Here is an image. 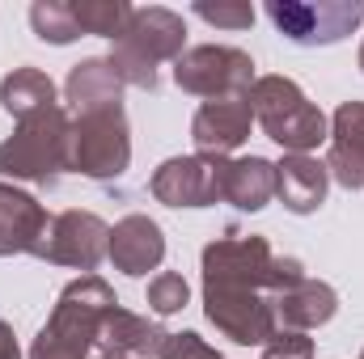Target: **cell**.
Listing matches in <instances>:
<instances>
[{
	"instance_id": "2",
	"label": "cell",
	"mask_w": 364,
	"mask_h": 359,
	"mask_svg": "<svg viewBox=\"0 0 364 359\" xmlns=\"http://www.w3.org/2000/svg\"><path fill=\"white\" fill-rule=\"evenodd\" d=\"M114 304L119 300H114L106 279H97V275L73 279L60 292V300L51 309V321L38 330V338L30 347V359H85L93 351V343H97V334H102L106 313Z\"/></svg>"
},
{
	"instance_id": "1",
	"label": "cell",
	"mask_w": 364,
	"mask_h": 359,
	"mask_svg": "<svg viewBox=\"0 0 364 359\" xmlns=\"http://www.w3.org/2000/svg\"><path fill=\"white\" fill-rule=\"evenodd\" d=\"M301 263L279 258L267 237L229 233L203 250V313L208 321L242 343H267L275 334V296L301 283Z\"/></svg>"
},
{
	"instance_id": "17",
	"label": "cell",
	"mask_w": 364,
	"mask_h": 359,
	"mask_svg": "<svg viewBox=\"0 0 364 359\" xmlns=\"http://www.w3.org/2000/svg\"><path fill=\"white\" fill-rule=\"evenodd\" d=\"M275 194V165L263 157H220V199L242 207V211H259L267 207Z\"/></svg>"
},
{
	"instance_id": "16",
	"label": "cell",
	"mask_w": 364,
	"mask_h": 359,
	"mask_svg": "<svg viewBox=\"0 0 364 359\" xmlns=\"http://www.w3.org/2000/svg\"><path fill=\"white\" fill-rule=\"evenodd\" d=\"M166 338H170V334H166L157 321H149V317H140V313H127V309H119V304L106 313L102 334H97L102 351L127 355V359H157L161 347H166Z\"/></svg>"
},
{
	"instance_id": "10",
	"label": "cell",
	"mask_w": 364,
	"mask_h": 359,
	"mask_svg": "<svg viewBox=\"0 0 364 359\" xmlns=\"http://www.w3.org/2000/svg\"><path fill=\"white\" fill-rule=\"evenodd\" d=\"M149 190L166 207H212L220 203V157H170Z\"/></svg>"
},
{
	"instance_id": "23",
	"label": "cell",
	"mask_w": 364,
	"mask_h": 359,
	"mask_svg": "<svg viewBox=\"0 0 364 359\" xmlns=\"http://www.w3.org/2000/svg\"><path fill=\"white\" fill-rule=\"evenodd\" d=\"M186 296H191V287H186V279H182L178 270H161V275L149 279V309L161 313V317L186 309Z\"/></svg>"
},
{
	"instance_id": "11",
	"label": "cell",
	"mask_w": 364,
	"mask_h": 359,
	"mask_svg": "<svg viewBox=\"0 0 364 359\" xmlns=\"http://www.w3.org/2000/svg\"><path fill=\"white\" fill-rule=\"evenodd\" d=\"M255 123V110L246 97H216L203 101L191 118V140L199 148V157H229L233 148L246 144Z\"/></svg>"
},
{
	"instance_id": "18",
	"label": "cell",
	"mask_w": 364,
	"mask_h": 359,
	"mask_svg": "<svg viewBox=\"0 0 364 359\" xmlns=\"http://www.w3.org/2000/svg\"><path fill=\"white\" fill-rule=\"evenodd\" d=\"M335 309H339V296L322 279H301V283H292L288 292L275 296V321L288 326V330H301V334L314 330V326H326L335 317Z\"/></svg>"
},
{
	"instance_id": "20",
	"label": "cell",
	"mask_w": 364,
	"mask_h": 359,
	"mask_svg": "<svg viewBox=\"0 0 364 359\" xmlns=\"http://www.w3.org/2000/svg\"><path fill=\"white\" fill-rule=\"evenodd\" d=\"M0 106H4L13 118H30V114L51 110V106H60V101H55V85H51L47 72H38V68H13V72L0 81Z\"/></svg>"
},
{
	"instance_id": "26",
	"label": "cell",
	"mask_w": 364,
	"mask_h": 359,
	"mask_svg": "<svg viewBox=\"0 0 364 359\" xmlns=\"http://www.w3.org/2000/svg\"><path fill=\"white\" fill-rule=\"evenodd\" d=\"M157 359H225V355H220L216 347H208L199 334H191V330H186V334H170Z\"/></svg>"
},
{
	"instance_id": "30",
	"label": "cell",
	"mask_w": 364,
	"mask_h": 359,
	"mask_svg": "<svg viewBox=\"0 0 364 359\" xmlns=\"http://www.w3.org/2000/svg\"><path fill=\"white\" fill-rule=\"evenodd\" d=\"M360 359H364V351H360Z\"/></svg>"
},
{
	"instance_id": "7",
	"label": "cell",
	"mask_w": 364,
	"mask_h": 359,
	"mask_svg": "<svg viewBox=\"0 0 364 359\" xmlns=\"http://www.w3.org/2000/svg\"><path fill=\"white\" fill-rule=\"evenodd\" d=\"M174 81L178 89L195 97H250L255 89V60L237 47H191L174 60Z\"/></svg>"
},
{
	"instance_id": "8",
	"label": "cell",
	"mask_w": 364,
	"mask_h": 359,
	"mask_svg": "<svg viewBox=\"0 0 364 359\" xmlns=\"http://www.w3.org/2000/svg\"><path fill=\"white\" fill-rule=\"evenodd\" d=\"M267 17L275 30L296 43V47H326L348 38L364 21L360 0H318V4H296V0H267Z\"/></svg>"
},
{
	"instance_id": "22",
	"label": "cell",
	"mask_w": 364,
	"mask_h": 359,
	"mask_svg": "<svg viewBox=\"0 0 364 359\" xmlns=\"http://www.w3.org/2000/svg\"><path fill=\"white\" fill-rule=\"evenodd\" d=\"M30 26H34V34L43 43H55V47L81 38V26L73 17V4H64V0H34L30 4Z\"/></svg>"
},
{
	"instance_id": "25",
	"label": "cell",
	"mask_w": 364,
	"mask_h": 359,
	"mask_svg": "<svg viewBox=\"0 0 364 359\" xmlns=\"http://www.w3.org/2000/svg\"><path fill=\"white\" fill-rule=\"evenodd\" d=\"M263 359H314V343L301 330H275L263 343Z\"/></svg>"
},
{
	"instance_id": "29",
	"label": "cell",
	"mask_w": 364,
	"mask_h": 359,
	"mask_svg": "<svg viewBox=\"0 0 364 359\" xmlns=\"http://www.w3.org/2000/svg\"><path fill=\"white\" fill-rule=\"evenodd\" d=\"M360 68H364V47H360Z\"/></svg>"
},
{
	"instance_id": "12",
	"label": "cell",
	"mask_w": 364,
	"mask_h": 359,
	"mask_svg": "<svg viewBox=\"0 0 364 359\" xmlns=\"http://www.w3.org/2000/svg\"><path fill=\"white\" fill-rule=\"evenodd\" d=\"M47 211L34 194L0 182V258L9 254H38L47 237Z\"/></svg>"
},
{
	"instance_id": "13",
	"label": "cell",
	"mask_w": 364,
	"mask_h": 359,
	"mask_svg": "<svg viewBox=\"0 0 364 359\" xmlns=\"http://www.w3.org/2000/svg\"><path fill=\"white\" fill-rule=\"evenodd\" d=\"M326 144H331L326 174L348 190H364V101H343L335 110Z\"/></svg>"
},
{
	"instance_id": "21",
	"label": "cell",
	"mask_w": 364,
	"mask_h": 359,
	"mask_svg": "<svg viewBox=\"0 0 364 359\" xmlns=\"http://www.w3.org/2000/svg\"><path fill=\"white\" fill-rule=\"evenodd\" d=\"M73 17H77L81 34L119 38L132 21V4L127 0H73Z\"/></svg>"
},
{
	"instance_id": "28",
	"label": "cell",
	"mask_w": 364,
	"mask_h": 359,
	"mask_svg": "<svg viewBox=\"0 0 364 359\" xmlns=\"http://www.w3.org/2000/svg\"><path fill=\"white\" fill-rule=\"evenodd\" d=\"M97 359H127V355H110V351H102V355H97Z\"/></svg>"
},
{
	"instance_id": "14",
	"label": "cell",
	"mask_w": 364,
	"mask_h": 359,
	"mask_svg": "<svg viewBox=\"0 0 364 359\" xmlns=\"http://www.w3.org/2000/svg\"><path fill=\"white\" fill-rule=\"evenodd\" d=\"M106 258L123 275H149V270L161 267V258H166V237H161V228L149 216H123L110 228Z\"/></svg>"
},
{
	"instance_id": "9",
	"label": "cell",
	"mask_w": 364,
	"mask_h": 359,
	"mask_svg": "<svg viewBox=\"0 0 364 359\" xmlns=\"http://www.w3.org/2000/svg\"><path fill=\"white\" fill-rule=\"evenodd\" d=\"M110 250V228L93 216V211H60L51 224H47V237L38 245L34 258H47L55 267H77L90 275Z\"/></svg>"
},
{
	"instance_id": "19",
	"label": "cell",
	"mask_w": 364,
	"mask_h": 359,
	"mask_svg": "<svg viewBox=\"0 0 364 359\" xmlns=\"http://www.w3.org/2000/svg\"><path fill=\"white\" fill-rule=\"evenodd\" d=\"M64 97H68L73 114L110 110V106H123V81L114 77L110 60H81L64 81Z\"/></svg>"
},
{
	"instance_id": "4",
	"label": "cell",
	"mask_w": 364,
	"mask_h": 359,
	"mask_svg": "<svg viewBox=\"0 0 364 359\" xmlns=\"http://www.w3.org/2000/svg\"><path fill=\"white\" fill-rule=\"evenodd\" d=\"M182 38H186V26H182L178 13L157 9V4H153V9H132L127 30L114 38L110 68H114V77H119L123 85L157 89V64L178 60Z\"/></svg>"
},
{
	"instance_id": "24",
	"label": "cell",
	"mask_w": 364,
	"mask_h": 359,
	"mask_svg": "<svg viewBox=\"0 0 364 359\" xmlns=\"http://www.w3.org/2000/svg\"><path fill=\"white\" fill-rule=\"evenodd\" d=\"M195 17H203L212 26H225V30H246V26H255V4H242V0H216V4H208V0H199Z\"/></svg>"
},
{
	"instance_id": "3",
	"label": "cell",
	"mask_w": 364,
	"mask_h": 359,
	"mask_svg": "<svg viewBox=\"0 0 364 359\" xmlns=\"http://www.w3.org/2000/svg\"><path fill=\"white\" fill-rule=\"evenodd\" d=\"M64 170H73V118L64 106L38 110L21 118V127L0 144V174L38 186H55Z\"/></svg>"
},
{
	"instance_id": "15",
	"label": "cell",
	"mask_w": 364,
	"mask_h": 359,
	"mask_svg": "<svg viewBox=\"0 0 364 359\" xmlns=\"http://www.w3.org/2000/svg\"><path fill=\"white\" fill-rule=\"evenodd\" d=\"M326 165L309 153H288L279 165H275V194L279 203L292 211V216H309L326 203Z\"/></svg>"
},
{
	"instance_id": "6",
	"label": "cell",
	"mask_w": 364,
	"mask_h": 359,
	"mask_svg": "<svg viewBox=\"0 0 364 359\" xmlns=\"http://www.w3.org/2000/svg\"><path fill=\"white\" fill-rule=\"evenodd\" d=\"M132 165V140H127V118L123 106L77 114L73 123V170L93 182L123 178Z\"/></svg>"
},
{
	"instance_id": "27",
	"label": "cell",
	"mask_w": 364,
	"mask_h": 359,
	"mask_svg": "<svg viewBox=\"0 0 364 359\" xmlns=\"http://www.w3.org/2000/svg\"><path fill=\"white\" fill-rule=\"evenodd\" d=\"M0 359H21L17 338H13V326H9V321H0Z\"/></svg>"
},
{
	"instance_id": "5",
	"label": "cell",
	"mask_w": 364,
	"mask_h": 359,
	"mask_svg": "<svg viewBox=\"0 0 364 359\" xmlns=\"http://www.w3.org/2000/svg\"><path fill=\"white\" fill-rule=\"evenodd\" d=\"M246 101H250L259 127L267 131V140H275L288 153H309V148H318V144L331 140L326 114L288 77H259Z\"/></svg>"
}]
</instances>
